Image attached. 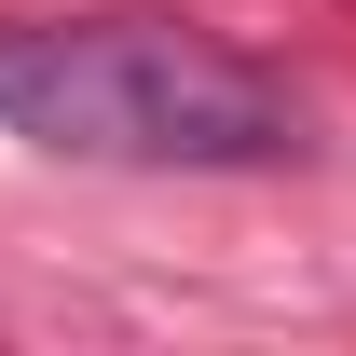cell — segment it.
<instances>
[{"label":"cell","instance_id":"obj_1","mask_svg":"<svg viewBox=\"0 0 356 356\" xmlns=\"http://www.w3.org/2000/svg\"><path fill=\"white\" fill-rule=\"evenodd\" d=\"M0 124L69 165H274L302 110L192 28H0Z\"/></svg>","mask_w":356,"mask_h":356}]
</instances>
